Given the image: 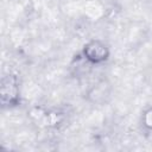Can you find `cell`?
Masks as SVG:
<instances>
[{
    "mask_svg": "<svg viewBox=\"0 0 152 152\" xmlns=\"http://www.w3.org/2000/svg\"><path fill=\"white\" fill-rule=\"evenodd\" d=\"M112 94V86L107 80H100L90 87L87 91V101L95 104H102L106 102Z\"/></svg>",
    "mask_w": 152,
    "mask_h": 152,
    "instance_id": "3",
    "label": "cell"
},
{
    "mask_svg": "<svg viewBox=\"0 0 152 152\" xmlns=\"http://www.w3.org/2000/svg\"><path fill=\"white\" fill-rule=\"evenodd\" d=\"M109 55L110 51L108 45L100 39L89 40L82 49V57L90 64L104 63L109 58Z\"/></svg>",
    "mask_w": 152,
    "mask_h": 152,
    "instance_id": "2",
    "label": "cell"
},
{
    "mask_svg": "<svg viewBox=\"0 0 152 152\" xmlns=\"http://www.w3.org/2000/svg\"><path fill=\"white\" fill-rule=\"evenodd\" d=\"M0 101L4 108L15 107L19 104V84L14 75H6L2 77L0 86Z\"/></svg>",
    "mask_w": 152,
    "mask_h": 152,
    "instance_id": "1",
    "label": "cell"
},
{
    "mask_svg": "<svg viewBox=\"0 0 152 152\" xmlns=\"http://www.w3.org/2000/svg\"><path fill=\"white\" fill-rule=\"evenodd\" d=\"M63 114L61 112H57V110H48L45 112L43 119H42V122L46 126V127H51V128H55L57 126H59L62 122H63Z\"/></svg>",
    "mask_w": 152,
    "mask_h": 152,
    "instance_id": "4",
    "label": "cell"
},
{
    "mask_svg": "<svg viewBox=\"0 0 152 152\" xmlns=\"http://www.w3.org/2000/svg\"><path fill=\"white\" fill-rule=\"evenodd\" d=\"M141 122H142V126L146 129L152 131V107H148L142 112Z\"/></svg>",
    "mask_w": 152,
    "mask_h": 152,
    "instance_id": "5",
    "label": "cell"
}]
</instances>
